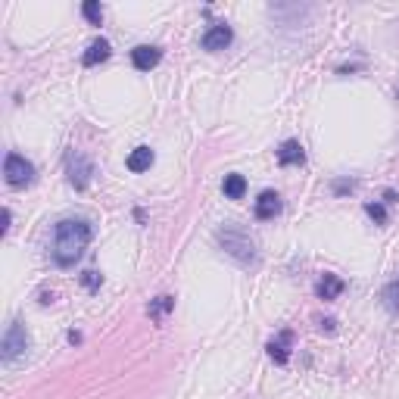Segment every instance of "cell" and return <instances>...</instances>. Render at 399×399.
I'll return each instance as SVG.
<instances>
[{"label":"cell","mask_w":399,"mask_h":399,"mask_svg":"<svg viewBox=\"0 0 399 399\" xmlns=\"http://www.w3.org/2000/svg\"><path fill=\"white\" fill-rule=\"evenodd\" d=\"M94 237V228L88 218H60L53 225V240H50V259L60 269H72V265L84 256Z\"/></svg>","instance_id":"cell-1"},{"label":"cell","mask_w":399,"mask_h":399,"mask_svg":"<svg viewBox=\"0 0 399 399\" xmlns=\"http://www.w3.org/2000/svg\"><path fill=\"white\" fill-rule=\"evenodd\" d=\"M218 244L222 249L231 256V259H237L240 265H256L259 262V247H256V240L249 237V231L237 228V225H225V228H218Z\"/></svg>","instance_id":"cell-2"},{"label":"cell","mask_w":399,"mask_h":399,"mask_svg":"<svg viewBox=\"0 0 399 399\" xmlns=\"http://www.w3.org/2000/svg\"><path fill=\"white\" fill-rule=\"evenodd\" d=\"M66 178H69V184H72L75 191H84V187L91 184V178H94L91 159L82 150H75V147L66 153Z\"/></svg>","instance_id":"cell-3"},{"label":"cell","mask_w":399,"mask_h":399,"mask_svg":"<svg viewBox=\"0 0 399 399\" xmlns=\"http://www.w3.org/2000/svg\"><path fill=\"white\" fill-rule=\"evenodd\" d=\"M4 178L10 187H28L31 181H35V166L26 159V156L19 153H6L4 159Z\"/></svg>","instance_id":"cell-4"},{"label":"cell","mask_w":399,"mask_h":399,"mask_svg":"<svg viewBox=\"0 0 399 399\" xmlns=\"http://www.w3.org/2000/svg\"><path fill=\"white\" fill-rule=\"evenodd\" d=\"M28 349V331L22 322H13L10 327H6L4 334V359L6 362H13L16 356H22Z\"/></svg>","instance_id":"cell-5"},{"label":"cell","mask_w":399,"mask_h":399,"mask_svg":"<svg viewBox=\"0 0 399 399\" xmlns=\"http://www.w3.org/2000/svg\"><path fill=\"white\" fill-rule=\"evenodd\" d=\"M159 60H162V47L156 44H137L131 50V62H135L137 72H150L153 66H159Z\"/></svg>","instance_id":"cell-6"},{"label":"cell","mask_w":399,"mask_h":399,"mask_svg":"<svg viewBox=\"0 0 399 399\" xmlns=\"http://www.w3.org/2000/svg\"><path fill=\"white\" fill-rule=\"evenodd\" d=\"M234 41V31L231 26H225V22H215V26L206 28V35H203V50H225Z\"/></svg>","instance_id":"cell-7"},{"label":"cell","mask_w":399,"mask_h":399,"mask_svg":"<svg viewBox=\"0 0 399 399\" xmlns=\"http://www.w3.org/2000/svg\"><path fill=\"white\" fill-rule=\"evenodd\" d=\"M281 209H284V203H281V193H278V191H262L259 200H256V206H253V213H256V218H259V222H269V218L281 215Z\"/></svg>","instance_id":"cell-8"},{"label":"cell","mask_w":399,"mask_h":399,"mask_svg":"<svg viewBox=\"0 0 399 399\" xmlns=\"http://www.w3.org/2000/svg\"><path fill=\"white\" fill-rule=\"evenodd\" d=\"M343 278L340 275H331V271H325L322 278H318V284H315V293H318V300H337V296L343 293Z\"/></svg>","instance_id":"cell-9"},{"label":"cell","mask_w":399,"mask_h":399,"mask_svg":"<svg viewBox=\"0 0 399 399\" xmlns=\"http://www.w3.org/2000/svg\"><path fill=\"white\" fill-rule=\"evenodd\" d=\"M278 162L281 166H303L306 162V150H303L300 140H284L278 147Z\"/></svg>","instance_id":"cell-10"},{"label":"cell","mask_w":399,"mask_h":399,"mask_svg":"<svg viewBox=\"0 0 399 399\" xmlns=\"http://www.w3.org/2000/svg\"><path fill=\"white\" fill-rule=\"evenodd\" d=\"M291 343H293V334L291 331H281L275 340H269V356L275 359L278 365H287V359H291Z\"/></svg>","instance_id":"cell-11"},{"label":"cell","mask_w":399,"mask_h":399,"mask_svg":"<svg viewBox=\"0 0 399 399\" xmlns=\"http://www.w3.org/2000/svg\"><path fill=\"white\" fill-rule=\"evenodd\" d=\"M109 53H113V47H109V41L106 38H97V41H91L88 44V50H84V57H82V62L84 66H100V62H106L109 60Z\"/></svg>","instance_id":"cell-12"},{"label":"cell","mask_w":399,"mask_h":399,"mask_svg":"<svg viewBox=\"0 0 399 399\" xmlns=\"http://www.w3.org/2000/svg\"><path fill=\"white\" fill-rule=\"evenodd\" d=\"M153 159L156 156H153L150 147H135V150L128 153V159H125V166H128L131 172H147L153 166Z\"/></svg>","instance_id":"cell-13"},{"label":"cell","mask_w":399,"mask_h":399,"mask_svg":"<svg viewBox=\"0 0 399 399\" xmlns=\"http://www.w3.org/2000/svg\"><path fill=\"white\" fill-rule=\"evenodd\" d=\"M172 309H175V296H156V300H150V306H147V315L162 325Z\"/></svg>","instance_id":"cell-14"},{"label":"cell","mask_w":399,"mask_h":399,"mask_svg":"<svg viewBox=\"0 0 399 399\" xmlns=\"http://www.w3.org/2000/svg\"><path fill=\"white\" fill-rule=\"evenodd\" d=\"M222 191H225V197H228V200H240L247 193V178L237 175V172H231V175H225Z\"/></svg>","instance_id":"cell-15"},{"label":"cell","mask_w":399,"mask_h":399,"mask_svg":"<svg viewBox=\"0 0 399 399\" xmlns=\"http://www.w3.org/2000/svg\"><path fill=\"white\" fill-rule=\"evenodd\" d=\"M381 303L387 306V312H393V315H399V278H393L390 284L381 291Z\"/></svg>","instance_id":"cell-16"},{"label":"cell","mask_w":399,"mask_h":399,"mask_svg":"<svg viewBox=\"0 0 399 399\" xmlns=\"http://www.w3.org/2000/svg\"><path fill=\"white\" fill-rule=\"evenodd\" d=\"M82 16L91 22V26H100V22H103V10H100L97 0H84V4H82Z\"/></svg>","instance_id":"cell-17"},{"label":"cell","mask_w":399,"mask_h":399,"mask_svg":"<svg viewBox=\"0 0 399 399\" xmlns=\"http://www.w3.org/2000/svg\"><path fill=\"white\" fill-rule=\"evenodd\" d=\"M365 215L371 218V222H378V225H387V209H384V203H365Z\"/></svg>","instance_id":"cell-18"},{"label":"cell","mask_w":399,"mask_h":399,"mask_svg":"<svg viewBox=\"0 0 399 399\" xmlns=\"http://www.w3.org/2000/svg\"><path fill=\"white\" fill-rule=\"evenodd\" d=\"M78 281H82L88 291H97V287L103 284V275H97V271H82V278H78Z\"/></svg>","instance_id":"cell-19"},{"label":"cell","mask_w":399,"mask_h":399,"mask_svg":"<svg viewBox=\"0 0 399 399\" xmlns=\"http://www.w3.org/2000/svg\"><path fill=\"white\" fill-rule=\"evenodd\" d=\"M331 187H334V193H337V197H343V193H353L356 191V181H353V178H337Z\"/></svg>","instance_id":"cell-20"},{"label":"cell","mask_w":399,"mask_h":399,"mask_svg":"<svg viewBox=\"0 0 399 399\" xmlns=\"http://www.w3.org/2000/svg\"><path fill=\"white\" fill-rule=\"evenodd\" d=\"M384 200L387 203H399V193L396 191H384Z\"/></svg>","instance_id":"cell-21"},{"label":"cell","mask_w":399,"mask_h":399,"mask_svg":"<svg viewBox=\"0 0 399 399\" xmlns=\"http://www.w3.org/2000/svg\"><path fill=\"white\" fill-rule=\"evenodd\" d=\"M334 325H337L334 318H325V322H322V331H334Z\"/></svg>","instance_id":"cell-22"},{"label":"cell","mask_w":399,"mask_h":399,"mask_svg":"<svg viewBox=\"0 0 399 399\" xmlns=\"http://www.w3.org/2000/svg\"><path fill=\"white\" fill-rule=\"evenodd\" d=\"M53 300H57V296H53V293H41V303H44V306H50Z\"/></svg>","instance_id":"cell-23"},{"label":"cell","mask_w":399,"mask_h":399,"mask_svg":"<svg viewBox=\"0 0 399 399\" xmlns=\"http://www.w3.org/2000/svg\"><path fill=\"white\" fill-rule=\"evenodd\" d=\"M69 343H82V334H78V331H69Z\"/></svg>","instance_id":"cell-24"}]
</instances>
